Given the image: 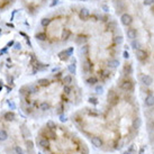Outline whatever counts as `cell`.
Listing matches in <instances>:
<instances>
[{
	"instance_id": "6da1fadb",
	"label": "cell",
	"mask_w": 154,
	"mask_h": 154,
	"mask_svg": "<svg viewBox=\"0 0 154 154\" xmlns=\"http://www.w3.org/2000/svg\"><path fill=\"white\" fill-rule=\"evenodd\" d=\"M124 36L110 15L80 9L47 18L36 38L56 47L73 44L84 83L98 87L112 81L121 69Z\"/></svg>"
},
{
	"instance_id": "277c9868",
	"label": "cell",
	"mask_w": 154,
	"mask_h": 154,
	"mask_svg": "<svg viewBox=\"0 0 154 154\" xmlns=\"http://www.w3.org/2000/svg\"><path fill=\"white\" fill-rule=\"evenodd\" d=\"M34 141L42 154H91L90 144L75 128L53 119L38 128Z\"/></svg>"
},
{
	"instance_id": "7a4b0ae2",
	"label": "cell",
	"mask_w": 154,
	"mask_h": 154,
	"mask_svg": "<svg viewBox=\"0 0 154 154\" xmlns=\"http://www.w3.org/2000/svg\"><path fill=\"white\" fill-rule=\"evenodd\" d=\"M71 123L90 145L104 154L122 152L134 143L143 127V108L134 65L123 62L115 82L99 107H80Z\"/></svg>"
},
{
	"instance_id": "3957f363",
	"label": "cell",
	"mask_w": 154,
	"mask_h": 154,
	"mask_svg": "<svg viewBox=\"0 0 154 154\" xmlns=\"http://www.w3.org/2000/svg\"><path fill=\"white\" fill-rule=\"evenodd\" d=\"M82 91L70 73L57 72L38 79L19 91V107L27 117L48 119L65 115L81 104Z\"/></svg>"
},
{
	"instance_id": "5b68a950",
	"label": "cell",
	"mask_w": 154,
	"mask_h": 154,
	"mask_svg": "<svg viewBox=\"0 0 154 154\" xmlns=\"http://www.w3.org/2000/svg\"><path fill=\"white\" fill-rule=\"evenodd\" d=\"M25 123L14 114L0 115V147L7 154H35Z\"/></svg>"
}]
</instances>
